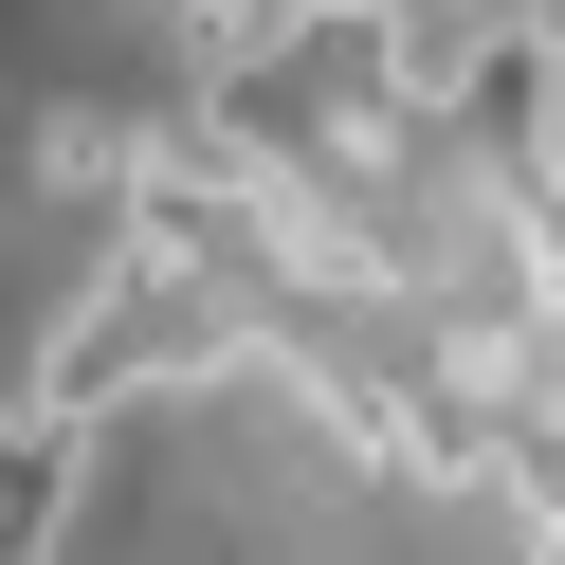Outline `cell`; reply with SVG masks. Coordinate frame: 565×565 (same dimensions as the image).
I'll return each mask as SVG.
<instances>
[{
	"label": "cell",
	"instance_id": "obj_1",
	"mask_svg": "<svg viewBox=\"0 0 565 565\" xmlns=\"http://www.w3.org/2000/svg\"><path fill=\"white\" fill-rule=\"evenodd\" d=\"M547 92H565V55H547V19H475V55H456V147L511 183V164H547Z\"/></svg>",
	"mask_w": 565,
	"mask_h": 565
},
{
	"label": "cell",
	"instance_id": "obj_2",
	"mask_svg": "<svg viewBox=\"0 0 565 565\" xmlns=\"http://www.w3.org/2000/svg\"><path fill=\"white\" fill-rule=\"evenodd\" d=\"M74 492H92V419H55V402H0V565H55Z\"/></svg>",
	"mask_w": 565,
	"mask_h": 565
},
{
	"label": "cell",
	"instance_id": "obj_3",
	"mask_svg": "<svg viewBox=\"0 0 565 565\" xmlns=\"http://www.w3.org/2000/svg\"><path fill=\"white\" fill-rule=\"evenodd\" d=\"M128 147L147 128H110V110H38V183L55 201H128Z\"/></svg>",
	"mask_w": 565,
	"mask_h": 565
},
{
	"label": "cell",
	"instance_id": "obj_4",
	"mask_svg": "<svg viewBox=\"0 0 565 565\" xmlns=\"http://www.w3.org/2000/svg\"><path fill=\"white\" fill-rule=\"evenodd\" d=\"M492 237H511L529 274H565V164H511V183H492Z\"/></svg>",
	"mask_w": 565,
	"mask_h": 565
},
{
	"label": "cell",
	"instance_id": "obj_5",
	"mask_svg": "<svg viewBox=\"0 0 565 565\" xmlns=\"http://www.w3.org/2000/svg\"><path fill=\"white\" fill-rule=\"evenodd\" d=\"M547 55H565V0H547Z\"/></svg>",
	"mask_w": 565,
	"mask_h": 565
}]
</instances>
